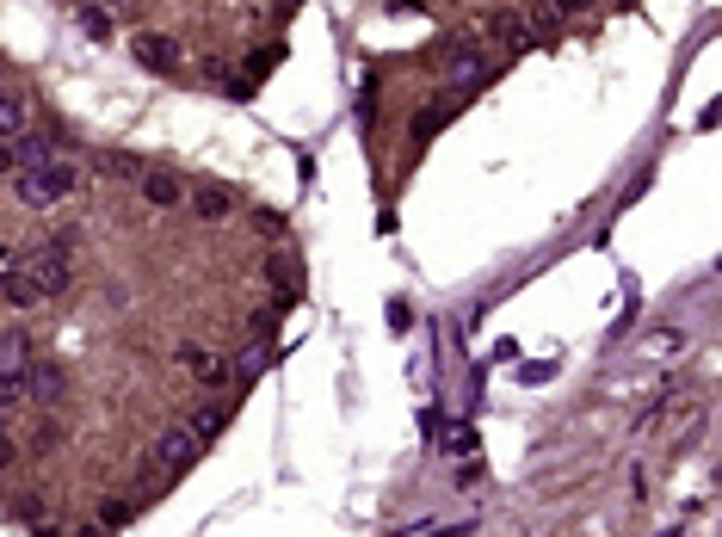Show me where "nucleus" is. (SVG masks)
Wrapping results in <instances>:
<instances>
[{
    "label": "nucleus",
    "instance_id": "obj_1",
    "mask_svg": "<svg viewBox=\"0 0 722 537\" xmlns=\"http://www.w3.org/2000/svg\"><path fill=\"white\" fill-rule=\"evenodd\" d=\"M81 186V167L75 161H44V167H31V173H19V198L31 204V210H44V204H56L62 192H75Z\"/></svg>",
    "mask_w": 722,
    "mask_h": 537
},
{
    "label": "nucleus",
    "instance_id": "obj_2",
    "mask_svg": "<svg viewBox=\"0 0 722 537\" xmlns=\"http://www.w3.org/2000/svg\"><path fill=\"white\" fill-rule=\"evenodd\" d=\"M25 278L38 284V297H62L68 291V278H75V260H68V247H38V254L25 260Z\"/></svg>",
    "mask_w": 722,
    "mask_h": 537
},
{
    "label": "nucleus",
    "instance_id": "obj_3",
    "mask_svg": "<svg viewBox=\"0 0 722 537\" xmlns=\"http://www.w3.org/2000/svg\"><path fill=\"white\" fill-rule=\"evenodd\" d=\"M179 371H186V377H198L204 389H216V383H229L235 377V365H229V358L223 352H210V346H198V340H179Z\"/></svg>",
    "mask_w": 722,
    "mask_h": 537
},
{
    "label": "nucleus",
    "instance_id": "obj_4",
    "mask_svg": "<svg viewBox=\"0 0 722 537\" xmlns=\"http://www.w3.org/2000/svg\"><path fill=\"white\" fill-rule=\"evenodd\" d=\"M130 56H136L142 68H155V75H179V68H186V50H179L167 31H136V38H130Z\"/></svg>",
    "mask_w": 722,
    "mask_h": 537
},
{
    "label": "nucleus",
    "instance_id": "obj_5",
    "mask_svg": "<svg viewBox=\"0 0 722 537\" xmlns=\"http://www.w3.org/2000/svg\"><path fill=\"white\" fill-rule=\"evenodd\" d=\"M198 439H192V426H167V433L155 439V470H167V476H179V470H192L198 463Z\"/></svg>",
    "mask_w": 722,
    "mask_h": 537
},
{
    "label": "nucleus",
    "instance_id": "obj_6",
    "mask_svg": "<svg viewBox=\"0 0 722 537\" xmlns=\"http://www.w3.org/2000/svg\"><path fill=\"white\" fill-rule=\"evenodd\" d=\"M62 396H68V377H62V365H38V358H31V365H25V402L56 408Z\"/></svg>",
    "mask_w": 722,
    "mask_h": 537
},
{
    "label": "nucleus",
    "instance_id": "obj_7",
    "mask_svg": "<svg viewBox=\"0 0 722 537\" xmlns=\"http://www.w3.org/2000/svg\"><path fill=\"white\" fill-rule=\"evenodd\" d=\"M488 81V56L482 50H451L445 56V87L451 93H469V87H482Z\"/></svg>",
    "mask_w": 722,
    "mask_h": 537
},
{
    "label": "nucleus",
    "instance_id": "obj_8",
    "mask_svg": "<svg viewBox=\"0 0 722 537\" xmlns=\"http://www.w3.org/2000/svg\"><path fill=\"white\" fill-rule=\"evenodd\" d=\"M192 217H198V223H229V217H235V192L204 179V186H192Z\"/></svg>",
    "mask_w": 722,
    "mask_h": 537
},
{
    "label": "nucleus",
    "instance_id": "obj_9",
    "mask_svg": "<svg viewBox=\"0 0 722 537\" xmlns=\"http://www.w3.org/2000/svg\"><path fill=\"white\" fill-rule=\"evenodd\" d=\"M482 31H488V38H494L500 50H507V56H519V50L531 44V31H525V19H519V13H494Z\"/></svg>",
    "mask_w": 722,
    "mask_h": 537
},
{
    "label": "nucleus",
    "instance_id": "obj_10",
    "mask_svg": "<svg viewBox=\"0 0 722 537\" xmlns=\"http://www.w3.org/2000/svg\"><path fill=\"white\" fill-rule=\"evenodd\" d=\"M25 130H31V105H25L19 93L0 87V142H19Z\"/></svg>",
    "mask_w": 722,
    "mask_h": 537
},
{
    "label": "nucleus",
    "instance_id": "obj_11",
    "mask_svg": "<svg viewBox=\"0 0 722 537\" xmlns=\"http://www.w3.org/2000/svg\"><path fill=\"white\" fill-rule=\"evenodd\" d=\"M142 198H149L155 210H173L179 198H186V186H179L173 173H142Z\"/></svg>",
    "mask_w": 722,
    "mask_h": 537
},
{
    "label": "nucleus",
    "instance_id": "obj_12",
    "mask_svg": "<svg viewBox=\"0 0 722 537\" xmlns=\"http://www.w3.org/2000/svg\"><path fill=\"white\" fill-rule=\"evenodd\" d=\"M186 426H192V439H198V445H210V439H223V433H229V408H216V402H210V408H198Z\"/></svg>",
    "mask_w": 722,
    "mask_h": 537
},
{
    "label": "nucleus",
    "instance_id": "obj_13",
    "mask_svg": "<svg viewBox=\"0 0 722 537\" xmlns=\"http://www.w3.org/2000/svg\"><path fill=\"white\" fill-rule=\"evenodd\" d=\"M266 284L278 291V303H291V297H297V266L284 260V254H272V260H266Z\"/></svg>",
    "mask_w": 722,
    "mask_h": 537
},
{
    "label": "nucleus",
    "instance_id": "obj_14",
    "mask_svg": "<svg viewBox=\"0 0 722 537\" xmlns=\"http://www.w3.org/2000/svg\"><path fill=\"white\" fill-rule=\"evenodd\" d=\"M25 365H31V340H25V328L0 334V371H25Z\"/></svg>",
    "mask_w": 722,
    "mask_h": 537
},
{
    "label": "nucleus",
    "instance_id": "obj_15",
    "mask_svg": "<svg viewBox=\"0 0 722 537\" xmlns=\"http://www.w3.org/2000/svg\"><path fill=\"white\" fill-rule=\"evenodd\" d=\"M0 297H7L13 309H31V303H38V284H31V278H25V272L13 266L7 278H0Z\"/></svg>",
    "mask_w": 722,
    "mask_h": 537
},
{
    "label": "nucleus",
    "instance_id": "obj_16",
    "mask_svg": "<svg viewBox=\"0 0 722 537\" xmlns=\"http://www.w3.org/2000/svg\"><path fill=\"white\" fill-rule=\"evenodd\" d=\"M81 31H87L93 44L112 38V13H105V0H87V7H81Z\"/></svg>",
    "mask_w": 722,
    "mask_h": 537
},
{
    "label": "nucleus",
    "instance_id": "obj_17",
    "mask_svg": "<svg viewBox=\"0 0 722 537\" xmlns=\"http://www.w3.org/2000/svg\"><path fill=\"white\" fill-rule=\"evenodd\" d=\"M130 525H136L130 500H105V507H99V531H130Z\"/></svg>",
    "mask_w": 722,
    "mask_h": 537
},
{
    "label": "nucleus",
    "instance_id": "obj_18",
    "mask_svg": "<svg viewBox=\"0 0 722 537\" xmlns=\"http://www.w3.org/2000/svg\"><path fill=\"white\" fill-rule=\"evenodd\" d=\"M25 402V371H0V420Z\"/></svg>",
    "mask_w": 722,
    "mask_h": 537
},
{
    "label": "nucleus",
    "instance_id": "obj_19",
    "mask_svg": "<svg viewBox=\"0 0 722 537\" xmlns=\"http://www.w3.org/2000/svg\"><path fill=\"white\" fill-rule=\"evenodd\" d=\"M13 161H25V167H44V161H50V142L25 130V136H19V149H13Z\"/></svg>",
    "mask_w": 722,
    "mask_h": 537
},
{
    "label": "nucleus",
    "instance_id": "obj_20",
    "mask_svg": "<svg viewBox=\"0 0 722 537\" xmlns=\"http://www.w3.org/2000/svg\"><path fill=\"white\" fill-rule=\"evenodd\" d=\"M445 112H451V105H420V112H414V130H408V136H414V142H426L432 130L445 124Z\"/></svg>",
    "mask_w": 722,
    "mask_h": 537
},
{
    "label": "nucleus",
    "instance_id": "obj_21",
    "mask_svg": "<svg viewBox=\"0 0 722 537\" xmlns=\"http://www.w3.org/2000/svg\"><path fill=\"white\" fill-rule=\"evenodd\" d=\"M278 315H284V303H272V309H254V315H247L254 340H272V334H278Z\"/></svg>",
    "mask_w": 722,
    "mask_h": 537
},
{
    "label": "nucleus",
    "instance_id": "obj_22",
    "mask_svg": "<svg viewBox=\"0 0 722 537\" xmlns=\"http://www.w3.org/2000/svg\"><path fill=\"white\" fill-rule=\"evenodd\" d=\"M99 167L112 173V179H136V173H142V167H136V161H130L124 149H105V155H99Z\"/></svg>",
    "mask_w": 722,
    "mask_h": 537
},
{
    "label": "nucleus",
    "instance_id": "obj_23",
    "mask_svg": "<svg viewBox=\"0 0 722 537\" xmlns=\"http://www.w3.org/2000/svg\"><path fill=\"white\" fill-rule=\"evenodd\" d=\"M31 445H38V451H56V445H62V420L44 414V420H38V433H31Z\"/></svg>",
    "mask_w": 722,
    "mask_h": 537
},
{
    "label": "nucleus",
    "instance_id": "obj_24",
    "mask_svg": "<svg viewBox=\"0 0 722 537\" xmlns=\"http://www.w3.org/2000/svg\"><path fill=\"white\" fill-rule=\"evenodd\" d=\"M254 229H260L266 241H278V235H284V217H278V210H260V217H254Z\"/></svg>",
    "mask_w": 722,
    "mask_h": 537
},
{
    "label": "nucleus",
    "instance_id": "obj_25",
    "mask_svg": "<svg viewBox=\"0 0 722 537\" xmlns=\"http://www.w3.org/2000/svg\"><path fill=\"white\" fill-rule=\"evenodd\" d=\"M13 457H19V445H13V433H7V420H0V470H7Z\"/></svg>",
    "mask_w": 722,
    "mask_h": 537
},
{
    "label": "nucleus",
    "instance_id": "obj_26",
    "mask_svg": "<svg viewBox=\"0 0 722 537\" xmlns=\"http://www.w3.org/2000/svg\"><path fill=\"white\" fill-rule=\"evenodd\" d=\"M587 7H593V0H556V13H562V19H574V13H587Z\"/></svg>",
    "mask_w": 722,
    "mask_h": 537
},
{
    "label": "nucleus",
    "instance_id": "obj_27",
    "mask_svg": "<svg viewBox=\"0 0 722 537\" xmlns=\"http://www.w3.org/2000/svg\"><path fill=\"white\" fill-rule=\"evenodd\" d=\"M13 266H19V254H13V247H0V278H7Z\"/></svg>",
    "mask_w": 722,
    "mask_h": 537
},
{
    "label": "nucleus",
    "instance_id": "obj_28",
    "mask_svg": "<svg viewBox=\"0 0 722 537\" xmlns=\"http://www.w3.org/2000/svg\"><path fill=\"white\" fill-rule=\"evenodd\" d=\"M0 173H13V149H7V142H0Z\"/></svg>",
    "mask_w": 722,
    "mask_h": 537
},
{
    "label": "nucleus",
    "instance_id": "obj_29",
    "mask_svg": "<svg viewBox=\"0 0 722 537\" xmlns=\"http://www.w3.org/2000/svg\"><path fill=\"white\" fill-rule=\"evenodd\" d=\"M105 7H118V0H105Z\"/></svg>",
    "mask_w": 722,
    "mask_h": 537
}]
</instances>
